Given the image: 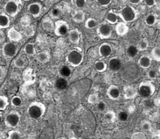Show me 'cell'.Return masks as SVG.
Returning a JSON list of instances; mask_svg holds the SVG:
<instances>
[{"label":"cell","mask_w":160,"mask_h":139,"mask_svg":"<svg viewBox=\"0 0 160 139\" xmlns=\"http://www.w3.org/2000/svg\"><path fill=\"white\" fill-rule=\"evenodd\" d=\"M46 110V106L43 103L34 101L28 105L27 114L32 120H38L45 115Z\"/></svg>","instance_id":"cell-1"},{"label":"cell","mask_w":160,"mask_h":139,"mask_svg":"<svg viewBox=\"0 0 160 139\" xmlns=\"http://www.w3.org/2000/svg\"><path fill=\"white\" fill-rule=\"evenodd\" d=\"M138 12L137 10L131 5H125L122 8L118 16L125 23L134 22L138 17Z\"/></svg>","instance_id":"cell-2"},{"label":"cell","mask_w":160,"mask_h":139,"mask_svg":"<svg viewBox=\"0 0 160 139\" xmlns=\"http://www.w3.org/2000/svg\"><path fill=\"white\" fill-rule=\"evenodd\" d=\"M83 54L77 49H72L66 56L67 63L72 67H78L83 61Z\"/></svg>","instance_id":"cell-3"},{"label":"cell","mask_w":160,"mask_h":139,"mask_svg":"<svg viewBox=\"0 0 160 139\" xmlns=\"http://www.w3.org/2000/svg\"><path fill=\"white\" fill-rule=\"evenodd\" d=\"M22 5V0H8L4 6V11L9 17H16L20 11Z\"/></svg>","instance_id":"cell-4"},{"label":"cell","mask_w":160,"mask_h":139,"mask_svg":"<svg viewBox=\"0 0 160 139\" xmlns=\"http://www.w3.org/2000/svg\"><path fill=\"white\" fill-rule=\"evenodd\" d=\"M156 87L151 81H144L139 84L138 93L142 97L148 98L152 96L155 92Z\"/></svg>","instance_id":"cell-5"},{"label":"cell","mask_w":160,"mask_h":139,"mask_svg":"<svg viewBox=\"0 0 160 139\" xmlns=\"http://www.w3.org/2000/svg\"><path fill=\"white\" fill-rule=\"evenodd\" d=\"M22 115L17 111L9 112L4 118V123L8 127L16 128L21 121Z\"/></svg>","instance_id":"cell-6"},{"label":"cell","mask_w":160,"mask_h":139,"mask_svg":"<svg viewBox=\"0 0 160 139\" xmlns=\"http://www.w3.org/2000/svg\"><path fill=\"white\" fill-rule=\"evenodd\" d=\"M70 27L68 23L63 20H57L54 23V32L58 37H64L68 34Z\"/></svg>","instance_id":"cell-7"},{"label":"cell","mask_w":160,"mask_h":139,"mask_svg":"<svg viewBox=\"0 0 160 139\" xmlns=\"http://www.w3.org/2000/svg\"><path fill=\"white\" fill-rule=\"evenodd\" d=\"M18 47L12 42H7L2 46V54L4 57L11 59L14 57L18 53Z\"/></svg>","instance_id":"cell-8"},{"label":"cell","mask_w":160,"mask_h":139,"mask_svg":"<svg viewBox=\"0 0 160 139\" xmlns=\"http://www.w3.org/2000/svg\"><path fill=\"white\" fill-rule=\"evenodd\" d=\"M112 31L110 25L106 23L99 24L97 28V34L101 39H106L111 37Z\"/></svg>","instance_id":"cell-9"},{"label":"cell","mask_w":160,"mask_h":139,"mask_svg":"<svg viewBox=\"0 0 160 139\" xmlns=\"http://www.w3.org/2000/svg\"><path fill=\"white\" fill-rule=\"evenodd\" d=\"M7 37L11 42L18 43L21 41L23 36L21 32H19L14 27H11L7 31Z\"/></svg>","instance_id":"cell-10"},{"label":"cell","mask_w":160,"mask_h":139,"mask_svg":"<svg viewBox=\"0 0 160 139\" xmlns=\"http://www.w3.org/2000/svg\"><path fill=\"white\" fill-rule=\"evenodd\" d=\"M42 5L41 3L34 2L30 4L28 7V12L33 17L37 18L42 12Z\"/></svg>","instance_id":"cell-11"},{"label":"cell","mask_w":160,"mask_h":139,"mask_svg":"<svg viewBox=\"0 0 160 139\" xmlns=\"http://www.w3.org/2000/svg\"><path fill=\"white\" fill-rule=\"evenodd\" d=\"M107 95L110 99L116 101L119 98L120 95H121V92H120L118 86L112 84L108 88L107 90Z\"/></svg>","instance_id":"cell-12"},{"label":"cell","mask_w":160,"mask_h":139,"mask_svg":"<svg viewBox=\"0 0 160 139\" xmlns=\"http://www.w3.org/2000/svg\"><path fill=\"white\" fill-rule=\"evenodd\" d=\"M99 56L102 57H108L112 53V47L108 43H103L98 48Z\"/></svg>","instance_id":"cell-13"},{"label":"cell","mask_w":160,"mask_h":139,"mask_svg":"<svg viewBox=\"0 0 160 139\" xmlns=\"http://www.w3.org/2000/svg\"><path fill=\"white\" fill-rule=\"evenodd\" d=\"M115 31L118 36H124L129 32V27L127 23L121 22H118L115 26Z\"/></svg>","instance_id":"cell-14"},{"label":"cell","mask_w":160,"mask_h":139,"mask_svg":"<svg viewBox=\"0 0 160 139\" xmlns=\"http://www.w3.org/2000/svg\"><path fill=\"white\" fill-rule=\"evenodd\" d=\"M109 69L112 72H118L122 68V63L120 59L118 57H112L110 59L108 64Z\"/></svg>","instance_id":"cell-15"},{"label":"cell","mask_w":160,"mask_h":139,"mask_svg":"<svg viewBox=\"0 0 160 139\" xmlns=\"http://www.w3.org/2000/svg\"><path fill=\"white\" fill-rule=\"evenodd\" d=\"M69 41L72 44L78 45L80 41V35L81 33L79 31L78 28H74L72 30H70V31L68 34Z\"/></svg>","instance_id":"cell-16"},{"label":"cell","mask_w":160,"mask_h":139,"mask_svg":"<svg viewBox=\"0 0 160 139\" xmlns=\"http://www.w3.org/2000/svg\"><path fill=\"white\" fill-rule=\"evenodd\" d=\"M51 54L48 51L44 50L42 52H40L36 54V59L38 62L41 64H45L48 63L51 60Z\"/></svg>","instance_id":"cell-17"},{"label":"cell","mask_w":160,"mask_h":139,"mask_svg":"<svg viewBox=\"0 0 160 139\" xmlns=\"http://www.w3.org/2000/svg\"><path fill=\"white\" fill-rule=\"evenodd\" d=\"M138 65L143 69H148L152 65V59L147 55H142L139 59Z\"/></svg>","instance_id":"cell-18"},{"label":"cell","mask_w":160,"mask_h":139,"mask_svg":"<svg viewBox=\"0 0 160 139\" xmlns=\"http://www.w3.org/2000/svg\"><path fill=\"white\" fill-rule=\"evenodd\" d=\"M136 89L131 86H126L124 88V97L126 99L134 98L137 95Z\"/></svg>","instance_id":"cell-19"},{"label":"cell","mask_w":160,"mask_h":139,"mask_svg":"<svg viewBox=\"0 0 160 139\" xmlns=\"http://www.w3.org/2000/svg\"><path fill=\"white\" fill-rule=\"evenodd\" d=\"M42 25L45 31L48 32L54 31V23L51 17H46L43 18L42 22Z\"/></svg>","instance_id":"cell-20"},{"label":"cell","mask_w":160,"mask_h":139,"mask_svg":"<svg viewBox=\"0 0 160 139\" xmlns=\"http://www.w3.org/2000/svg\"><path fill=\"white\" fill-rule=\"evenodd\" d=\"M11 24V19L5 13L0 14V29L8 28Z\"/></svg>","instance_id":"cell-21"},{"label":"cell","mask_w":160,"mask_h":139,"mask_svg":"<svg viewBox=\"0 0 160 139\" xmlns=\"http://www.w3.org/2000/svg\"><path fill=\"white\" fill-rule=\"evenodd\" d=\"M106 22L111 25L116 24L118 22V14L114 12L112 10L110 11L107 12L105 17Z\"/></svg>","instance_id":"cell-22"},{"label":"cell","mask_w":160,"mask_h":139,"mask_svg":"<svg viewBox=\"0 0 160 139\" xmlns=\"http://www.w3.org/2000/svg\"><path fill=\"white\" fill-rule=\"evenodd\" d=\"M85 19V14L82 11V10H78L76 11L72 15V20L76 23H82Z\"/></svg>","instance_id":"cell-23"},{"label":"cell","mask_w":160,"mask_h":139,"mask_svg":"<svg viewBox=\"0 0 160 139\" xmlns=\"http://www.w3.org/2000/svg\"><path fill=\"white\" fill-rule=\"evenodd\" d=\"M24 52L28 56H34L36 55V50L34 44L32 43H28L24 47Z\"/></svg>","instance_id":"cell-24"},{"label":"cell","mask_w":160,"mask_h":139,"mask_svg":"<svg viewBox=\"0 0 160 139\" xmlns=\"http://www.w3.org/2000/svg\"><path fill=\"white\" fill-rule=\"evenodd\" d=\"M94 69L98 72L103 73L107 69V65L103 61H98L94 64Z\"/></svg>","instance_id":"cell-25"},{"label":"cell","mask_w":160,"mask_h":139,"mask_svg":"<svg viewBox=\"0 0 160 139\" xmlns=\"http://www.w3.org/2000/svg\"><path fill=\"white\" fill-rule=\"evenodd\" d=\"M136 46L139 51L140 52L145 51L148 48V41L146 38H143L138 42V46Z\"/></svg>","instance_id":"cell-26"},{"label":"cell","mask_w":160,"mask_h":139,"mask_svg":"<svg viewBox=\"0 0 160 139\" xmlns=\"http://www.w3.org/2000/svg\"><path fill=\"white\" fill-rule=\"evenodd\" d=\"M157 22V17L155 14H151L146 16L145 19V23L147 25L149 26H154Z\"/></svg>","instance_id":"cell-27"},{"label":"cell","mask_w":160,"mask_h":139,"mask_svg":"<svg viewBox=\"0 0 160 139\" xmlns=\"http://www.w3.org/2000/svg\"><path fill=\"white\" fill-rule=\"evenodd\" d=\"M138 49L137 48L136 46L134 45H131L129 46L127 48V50H126V53L127 55L130 57H135L137 54H138Z\"/></svg>","instance_id":"cell-28"},{"label":"cell","mask_w":160,"mask_h":139,"mask_svg":"<svg viewBox=\"0 0 160 139\" xmlns=\"http://www.w3.org/2000/svg\"><path fill=\"white\" fill-rule=\"evenodd\" d=\"M98 25H99V23H98V21L94 18L87 19L85 22V26L88 29H94V28L98 27Z\"/></svg>","instance_id":"cell-29"},{"label":"cell","mask_w":160,"mask_h":139,"mask_svg":"<svg viewBox=\"0 0 160 139\" xmlns=\"http://www.w3.org/2000/svg\"><path fill=\"white\" fill-rule=\"evenodd\" d=\"M9 105L8 98L7 96L0 95V111H4Z\"/></svg>","instance_id":"cell-30"},{"label":"cell","mask_w":160,"mask_h":139,"mask_svg":"<svg viewBox=\"0 0 160 139\" xmlns=\"http://www.w3.org/2000/svg\"><path fill=\"white\" fill-rule=\"evenodd\" d=\"M151 59L157 62H160V48L154 47L151 50Z\"/></svg>","instance_id":"cell-31"},{"label":"cell","mask_w":160,"mask_h":139,"mask_svg":"<svg viewBox=\"0 0 160 139\" xmlns=\"http://www.w3.org/2000/svg\"><path fill=\"white\" fill-rule=\"evenodd\" d=\"M7 139H22V133L18 130H10L8 132Z\"/></svg>","instance_id":"cell-32"},{"label":"cell","mask_w":160,"mask_h":139,"mask_svg":"<svg viewBox=\"0 0 160 139\" xmlns=\"http://www.w3.org/2000/svg\"><path fill=\"white\" fill-rule=\"evenodd\" d=\"M11 103L13 107L18 108L19 106H21L23 103L22 98L18 95H15L12 98Z\"/></svg>","instance_id":"cell-33"},{"label":"cell","mask_w":160,"mask_h":139,"mask_svg":"<svg viewBox=\"0 0 160 139\" xmlns=\"http://www.w3.org/2000/svg\"><path fill=\"white\" fill-rule=\"evenodd\" d=\"M14 65L18 68H23L26 65V62L23 57H18L14 61Z\"/></svg>","instance_id":"cell-34"},{"label":"cell","mask_w":160,"mask_h":139,"mask_svg":"<svg viewBox=\"0 0 160 139\" xmlns=\"http://www.w3.org/2000/svg\"><path fill=\"white\" fill-rule=\"evenodd\" d=\"M56 86L59 90H63L67 86V82L65 79H59L57 81Z\"/></svg>","instance_id":"cell-35"},{"label":"cell","mask_w":160,"mask_h":139,"mask_svg":"<svg viewBox=\"0 0 160 139\" xmlns=\"http://www.w3.org/2000/svg\"><path fill=\"white\" fill-rule=\"evenodd\" d=\"M98 93H92L88 97V103L91 104H94L98 103Z\"/></svg>","instance_id":"cell-36"},{"label":"cell","mask_w":160,"mask_h":139,"mask_svg":"<svg viewBox=\"0 0 160 139\" xmlns=\"http://www.w3.org/2000/svg\"><path fill=\"white\" fill-rule=\"evenodd\" d=\"M60 14H61V11L57 8H53L50 12V16L51 19H58L60 16Z\"/></svg>","instance_id":"cell-37"},{"label":"cell","mask_w":160,"mask_h":139,"mask_svg":"<svg viewBox=\"0 0 160 139\" xmlns=\"http://www.w3.org/2000/svg\"><path fill=\"white\" fill-rule=\"evenodd\" d=\"M60 74H61V75L63 77H67L70 76V75H71V69H70L68 67L64 66H63L61 70H60Z\"/></svg>","instance_id":"cell-38"},{"label":"cell","mask_w":160,"mask_h":139,"mask_svg":"<svg viewBox=\"0 0 160 139\" xmlns=\"http://www.w3.org/2000/svg\"><path fill=\"white\" fill-rule=\"evenodd\" d=\"M115 118V113L112 111H108L105 114V120L109 122H112Z\"/></svg>","instance_id":"cell-39"},{"label":"cell","mask_w":160,"mask_h":139,"mask_svg":"<svg viewBox=\"0 0 160 139\" xmlns=\"http://www.w3.org/2000/svg\"><path fill=\"white\" fill-rule=\"evenodd\" d=\"M118 117L119 120L120 121H122V122H126L128 120V113L127 112H123V111L120 112L118 113Z\"/></svg>","instance_id":"cell-40"},{"label":"cell","mask_w":160,"mask_h":139,"mask_svg":"<svg viewBox=\"0 0 160 139\" xmlns=\"http://www.w3.org/2000/svg\"><path fill=\"white\" fill-rule=\"evenodd\" d=\"M74 4L78 8H83L87 4V0H74Z\"/></svg>","instance_id":"cell-41"},{"label":"cell","mask_w":160,"mask_h":139,"mask_svg":"<svg viewBox=\"0 0 160 139\" xmlns=\"http://www.w3.org/2000/svg\"><path fill=\"white\" fill-rule=\"evenodd\" d=\"M147 76H148V77L150 80H151V81L155 80V79L157 77L156 71L155 70H153V69L149 70L147 72Z\"/></svg>","instance_id":"cell-42"},{"label":"cell","mask_w":160,"mask_h":139,"mask_svg":"<svg viewBox=\"0 0 160 139\" xmlns=\"http://www.w3.org/2000/svg\"><path fill=\"white\" fill-rule=\"evenodd\" d=\"M142 130L146 132H149L152 129V125L151 122H149L148 121H143L142 124Z\"/></svg>","instance_id":"cell-43"},{"label":"cell","mask_w":160,"mask_h":139,"mask_svg":"<svg viewBox=\"0 0 160 139\" xmlns=\"http://www.w3.org/2000/svg\"><path fill=\"white\" fill-rule=\"evenodd\" d=\"M106 107H107L106 103L103 101H99L97 104V109L99 112H103L105 110Z\"/></svg>","instance_id":"cell-44"},{"label":"cell","mask_w":160,"mask_h":139,"mask_svg":"<svg viewBox=\"0 0 160 139\" xmlns=\"http://www.w3.org/2000/svg\"><path fill=\"white\" fill-rule=\"evenodd\" d=\"M96 1L102 7H107L112 2V0H96Z\"/></svg>","instance_id":"cell-45"},{"label":"cell","mask_w":160,"mask_h":139,"mask_svg":"<svg viewBox=\"0 0 160 139\" xmlns=\"http://www.w3.org/2000/svg\"><path fill=\"white\" fill-rule=\"evenodd\" d=\"M7 72V70L6 68L0 66V81H2L3 79L6 77Z\"/></svg>","instance_id":"cell-46"},{"label":"cell","mask_w":160,"mask_h":139,"mask_svg":"<svg viewBox=\"0 0 160 139\" xmlns=\"http://www.w3.org/2000/svg\"><path fill=\"white\" fill-rule=\"evenodd\" d=\"M144 2L148 7H152L156 5V0H144Z\"/></svg>","instance_id":"cell-47"},{"label":"cell","mask_w":160,"mask_h":139,"mask_svg":"<svg viewBox=\"0 0 160 139\" xmlns=\"http://www.w3.org/2000/svg\"><path fill=\"white\" fill-rule=\"evenodd\" d=\"M6 39V35L5 34V32L2 31V30H0V44L3 43Z\"/></svg>","instance_id":"cell-48"},{"label":"cell","mask_w":160,"mask_h":139,"mask_svg":"<svg viewBox=\"0 0 160 139\" xmlns=\"http://www.w3.org/2000/svg\"><path fill=\"white\" fill-rule=\"evenodd\" d=\"M145 105L146 107L147 108H151L152 106H153V104L150 101V100H147L145 102Z\"/></svg>","instance_id":"cell-49"},{"label":"cell","mask_w":160,"mask_h":139,"mask_svg":"<svg viewBox=\"0 0 160 139\" xmlns=\"http://www.w3.org/2000/svg\"><path fill=\"white\" fill-rule=\"evenodd\" d=\"M142 1V0H128V2H130V3H131L132 5H138Z\"/></svg>","instance_id":"cell-50"},{"label":"cell","mask_w":160,"mask_h":139,"mask_svg":"<svg viewBox=\"0 0 160 139\" xmlns=\"http://www.w3.org/2000/svg\"><path fill=\"white\" fill-rule=\"evenodd\" d=\"M2 121H3V117H2V115L1 114H0V125L2 124Z\"/></svg>","instance_id":"cell-51"},{"label":"cell","mask_w":160,"mask_h":139,"mask_svg":"<svg viewBox=\"0 0 160 139\" xmlns=\"http://www.w3.org/2000/svg\"><path fill=\"white\" fill-rule=\"evenodd\" d=\"M58 139H65V138H63V137H60V138H58Z\"/></svg>","instance_id":"cell-52"},{"label":"cell","mask_w":160,"mask_h":139,"mask_svg":"<svg viewBox=\"0 0 160 139\" xmlns=\"http://www.w3.org/2000/svg\"><path fill=\"white\" fill-rule=\"evenodd\" d=\"M23 1H25V2H28V1H31V0H23Z\"/></svg>","instance_id":"cell-53"},{"label":"cell","mask_w":160,"mask_h":139,"mask_svg":"<svg viewBox=\"0 0 160 139\" xmlns=\"http://www.w3.org/2000/svg\"><path fill=\"white\" fill-rule=\"evenodd\" d=\"M159 74H160V66L159 68Z\"/></svg>","instance_id":"cell-54"},{"label":"cell","mask_w":160,"mask_h":139,"mask_svg":"<svg viewBox=\"0 0 160 139\" xmlns=\"http://www.w3.org/2000/svg\"><path fill=\"white\" fill-rule=\"evenodd\" d=\"M39 1H41V2H43V1H45V0H39Z\"/></svg>","instance_id":"cell-55"}]
</instances>
